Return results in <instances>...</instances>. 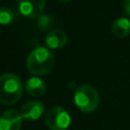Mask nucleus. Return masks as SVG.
I'll return each instance as SVG.
<instances>
[{"label":"nucleus","instance_id":"obj_2","mask_svg":"<svg viewBox=\"0 0 130 130\" xmlns=\"http://www.w3.org/2000/svg\"><path fill=\"white\" fill-rule=\"evenodd\" d=\"M23 92L21 79L13 73H4L0 76V103L5 106L16 104Z\"/></svg>","mask_w":130,"mask_h":130},{"label":"nucleus","instance_id":"obj_3","mask_svg":"<svg viewBox=\"0 0 130 130\" xmlns=\"http://www.w3.org/2000/svg\"><path fill=\"white\" fill-rule=\"evenodd\" d=\"M74 104L83 113L94 112L100 105V96L96 89L87 84L78 86L74 92Z\"/></svg>","mask_w":130,"mask_h":130},{"label":"nucleus","instance_id":"obj_13","mask_svg":"<svg viewBox=\"0 0 130 130\" xmlns=\"http://www.w3.org/2000/svg\"><path fill=\"white\" fill-rule=\"evenodd\" d=\"M124 11L130 16V0H124Z\"/></svg>","mask_w":130,"mask_h":130},{"label":"nucleus","instance_id":"obj_12","mask_svg":"<svg viewBox=\"0 0 130 130\" xmlns=\"http://www.w3.org/2000/svg\"><path fill=\"white\" fill-rule=\"evenodd\" d=\"M53 22H54V18L52 17V15L45 14V15H41L38 17V26L42 30L49 29L52 26Z\"/></svg>","mask_w":130,"mask_h":130},{"label":"nucleus","instance_id":"obj_10","mask_svg":"<svg viewBox=\"0 0 130 130\" xmlns=\"http://www.w3.org/2000/svg\"><path fill=\"white\" fill-rule=\"evenodd\" d=\"M112 32L117 38H125L130 34V20L125 17L117 18L112 24Z\"/></svg>","mask_w":130,"mask_h":130},{"label":"nucleus","instance_id":"obj_6","mask_svg":"<svg viewBox=\"0 0 130 130\" xmlns=\"http://www.w3.org/2000/svg\"><path fill=\"white\" fill-rule=\"evenodd\" d=\"M22 117L16 110H7L0 116V130H20Z\"/></svg>","mask_w":130,"mask_h":130},{"label":"nucleus","instance_id":"obj_14","mask_svg":"<svg viewBox=\"0 0 130 130\" xmlns=\"http://www.w3.org/2000/svg\"><path fill=\"white\" fill-rule=\"evenodd\" d=\"M58 2H62V3H66V2H69V1H71V0H57Z\"/></svg>","mask_w":130,"mask_h":130},{"label":"nucleus","instance_id":"obj_1","mask_svg":"<svg viewBox=\"0 0 130 130\" xmlns=\"http://www.w3.org/2000/svg\"><path fill=\"white\" fill-rule=\"evenodd\" d=\"M54 63V55L45 47L35 48L26 58V68L36 76L48 74L53 69Z\"/></svg>","mask_w":130,"mask_h":130},{"label":"nucleus","instance_id":"obj_8","mask_svg":"<svg viewBox=\"0 0 130 130\" xmlns=\"http://www.w3.org/2000/svg\"><path fill=\"white\" fill-rule=\"evenodd\" d=\"M68 37L62 29H53L49 31L45 38V43L48 48L56 50L62 48L67 43Z\"/></svg>","mask_w":130,"mask_h":130},{"label":"nucleus","instance_id":"obj_11","mask_svg":"<svg viewBox=\"0 0 130 130\" xmlns=\"http://www.w3.org/2000/svg\"><path fill=\"white\" fill-rule=\"evenodd\" d=\"M15 16H16V13L13 9L6 6L0 7V24L7 25L11 23L15 19Z\"/></svg>","mask_w":130,"mask_h":130},{"label":"nucleus","instance_id":"obj_4","mask_svg":"<svg viewBox=\"0 0 130 130\" xmlns=\"http://www.w3.org/2000/svg\"><path fill=\"white\" fill-rule=\"evenodd\" d=\"M45 123L50 130H66L71 123V117L65 109L56 106L46 113Z\"/></svg>","mask_w":130,"mask_h":130},{"label":"nucleus","instance_id":"obj_9","mask_svg":"<svg viewBox=\"0 0 130 130\" xmlns=\"http://www.w3.org/2000/svg\"><path fill=\"white\" fill-rule=\"evenodd\" d=\"M25 90L31 96H41L47 90V85L45 81L37 76L30 77L25 82Z\"/></svg>","mask_w":130,"mask_h":130},{"label":"nucleus","instance_id":"obj_7","mask_svg":"<svg viewBox=\"0 0 130 130\" xmlns=\"http://www.w3.org/2000/svg\"><path fill=\"white\" fill-rule=\"evenodd\" d=\"M44 111H45V107L43 103L39 101H28L22 105L20 114L22 119L26 121H35L42 117Z\"/></svg>","mask_w":130,"mask_h":130},{"label":"nucleus","instance_id":"obj_5","mask_svg":"<svg viewBox=\"0 0 130 130\" xmlns=\"http://www.w3.org/2000/svg\"><path fill=\"white\" fill-rule=\"evenodd\" d=\"M46 6V0H18V9L22 16L36 18L41 16Z\"/></svg>","mask_w":130,"mask_h":130}]
</instances>
